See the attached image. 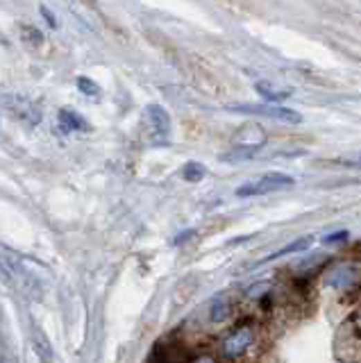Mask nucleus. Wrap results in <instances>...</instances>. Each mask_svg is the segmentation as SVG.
I'll return each mask as SVG.
<instances>
[{
  "mask_svg": "<svg viewBox=\"0 0 361 363\" xmlns=\"http://www.w3.org/2000/svg\"><path fill=\"white\" fill-rule=\"evenodd\" d=\"M357 279H359L357 266H352V263H341V266H336L327 272L325 282L332 288H350L357 284Z\"/></svg>",
  "mask_w": 361,
  "mask_h": 363,
  "instance_id": "nucleus-5",
  "label": "nucleus"
},
{
  "mask_svg": "<svg viewBox=\"0 0 361 363\" xmlns=\"http://www.w3.org/2000/svg\"><path fill=\"white\" fill-rule=\"evenodd\" d=\"M341 166H348V168H355L361 170V150L359 152H350V154H343L339 159Z\"/></svg>",
  "mask_w": 361,
  "mask_h": 363,
  "instance_id": "nucleus-14",
  "label": "nucleus"
},
{
  "mask_svg": "<svg viewBox=\"0 0 361 363\" xmlns=\"http://www.w3.org/2000/svg\"><path fill=\"white\" fill-rule=\"evenodd\" d=\"M229 313H232V302H229V295L227 293L218 295V298L211 302V313H209L211 323H223Z\"/></svg>",
  "mask_w": 361,
  "mask_h": 363,
  "instance_id": "nucleus-8",
  "label": "nucleus"
},
{
  "mask_svg": "<svg viewBox=\"0 0 361 363\" xmlns=\"http://www.w3.org/2000/svg\"><path fill=\"white\" fill-rule=\"evenodd\" d=\"M350 234L346 232V229H341V232H334V234H327L323 238V243L325 245H336V243H343V241H348Z\"/></svg>",
  "mask_w": 361,
  "mask_h": 363,
  "instance_id": "nucleus-16",
  "label": "nucleus"
},
{
  "mask_svg": "<svg viewBox=\"0 0 361 363\" xmlns=\"http://www.w3.org/2000/svg\"><path fill=\"white\" fill-rule=\"evenodd\" d=\"M254 89H257V94L264 98L266 103H282V100H286L291 94L289 91H277L270 82H266V80H261V82H257L254 85Z\"/></svg>",
  "mask_w": 361,
  "mask_h": 363,
  "instance_id": "nucleus-9",
  "label": "nucleus"
},
{
  "mask_svg": "<svg viewBox=\"0 0 361 363\" xmlns=\"http://www.w3.org/2000/svg\"><path fill=\"white\" fill-rule=\"evenodd\" d=\"M60 123L67 132H87L89 130L87 118H82L78 112H71V109L60 112Z\"/></svg>",
  "mask_w": 361,
  "mask_h": 363,
  "instance_id": "nucleus-7",
  "label": "nucleus"
},
{
  "mask_svg": "<svg viewBox=\"0 0 361 363\" xmlns=\"http://www.w3.org/2000/svg\"><path fill=\"white\" fill-rule=\"evenodd\" d=\"M191 363H218V361H216L214 354H198Z\"/></svg>",
  "mask_w": 361,
  "mask_h": 363,
  "instance_id": "nucleus-19",
  "label": "nucleus"
},
{
  "mask_svg": "<svg viewBox=\"0 0 361 363\" xmlns=\"http://www.w3.org/2000/svg\"><path fill=\"white\" fill-rule=\"evenodd\" d=\"M39 12H41V16H44V19H46L48 26H51V28H57V19H55V14H53L51 10H48L46 5H41V7H39Z\"/></svg>",
  "mask_w": 361,
  "mask_h": 363,
  "instance_id": "nucleus-18",
  "label": "nucleus"
},
{
  "mask_svg": "<svg viewBox=\"0 0 361 363\" xmlns=\"http://www.w3.org/2000/svg\"><path fill=\"white\" fill-rule=\"evenodd\" d=\"M259 152V148L257 145H241V143H236L232 150H227L220 154V161H225V163H236V161H250L254 154Z\"/></svg>",
  "mask_w": 361,
  "mask_h": 363,
  "instance_id": "nucleus-6",
  "label": "nucleus"
},
{
  "mask_svg": "<svg viewBox=\"0 0 361 363\" xmlns=\"http://www.w3.org/2000/svg\"><path fill=\"white\" fill-rule=\"evenodd\" d=\"M259 348V327L252 320L236 323L220 341V359L227 363H239Z\"/></svg>",
  "mask_w": 361,
  "mask_h": 363,
  "instance_id": "nucleus-1",
  "label": "nucleus"
},
{
  "mask_svg": "<svg viewBox=\"0 0 361 363\" xmlns=\"http://www.w3.org/2000/svg\"><path fill=\"white\" fill-rule=\"evenodd\" d=\"M350 332L355 334L357 338H361V307L355 311V316L350 318Z\"/></svg>",
  "mask_w": 361,
  "mask_h": 363,
  "instance_id": "nucleus-17",
  "label": "nucleus"
},
{
  "mask_svg": "<svg viewBox=\"0 0 361 363\" xmlns=\"http://www.w3.org/2000/svg\"><path fill=\"white\" fill-rule=\"evenodd\" d=\"M268 291H270V284L268 282H259V284H254V286L248 288V298L250 300H261Z\"/></svg>",
  "mask_w": 361,
  "mask_h": 363,
  "instance_id": "nucleus-15",
  "label": "nucleus"
},
{
  "mask_svg": "<svg viewBox=\"0 0 361 363\" xmlns=\"http://www.w3.org/2000/svg\"><path fill=\"white\" fill-rule=\"evenodd\" d=\"M204 175H207V168L198 161H188L182 166V177L186 182H200V179H204Z\"/></svg>",
  "mask_w": 361,
  "mask_h": 363,
  "instance_id": "nucleus-11",
  "label": "nucleus"
},
{
  "mask_svg": "<svg viewBox=\"0 0 361 363\" xmlns=\"http://www.w3.org/2000/svg\"><path fill=\"white\" fill-rule=\"evenodd\" d=\"M293 186V177L286 175V172H266L259 179L248 182L236 188V195L239 197H252V195H264L270 191H282V188Z\"/></svg>",
  "mask_w": 361,
  "mask_h": 363,
  "instance_id": "nucleus-3",
  "label": "nucleus"
},
{
  "mask_svg": "<svg viewBox=\"0 0 361 363\" xmlns=\"http://www.w3.org/2000/svg\"><path fill=\"white\" fill-rule=\"evenodd\" d=\"M227 112H236V114H250V116H266V118H275L280 123H289V125H298L302 123V114L291 109V107H284L282 103H266V105H229Z\"/></svg>",
  "mask_w": 361,
  "mask_h": 363,
  "instance_id": "nucleus-2",
  "label": "nucleus"
},
{
  "mask_svg": "<svg viewBox=\"0 0 361 363\" xmlns=\"http://www.w3.org/2000/svg\"><path fill=\"white\" fill-rule=\"evenodd\" d=\"M32 338H35V348H37V352H39V357L44 359V363H53V352L48 350L51 345H48L46 336L35 329V334H32Z\"/></svg>",
  "mask_w": 361,
  "mask_h": 363,
  "instance_id": "nucleus-12",
  "label": "nucleus"
},
{
  "mask_svg": "<svg viewBox=\"0 0 361 363\" xmlns=\"http://www.w3.org/2000/svg\"><path fill=\"white\" fill-rule=\"evenodd\" d=\"M311 243H314V238H311V236H302V238H298V241H293V243H289V245H284L282 250L273 252V254H270V257H268L266 261H270V259H280V257H284V254H293V252L309 250Z\"/></svg>",
  "mask_w": 361,
  "mask_h": 363,
  "instance_id": "nucleus-10",
  "label": "nucleus"
},
{
  "mask_svg": "<svg viewBox=\"0 0 361 363\" xmlns=\"http://www.w3.org/2000/svg\"><path fill=\"white\" fill-rule=\"evenodd\" d=\"M76 85H78V89H80V94L91 96V98L100 96V87H98L94 80H89V78H85V76H80V78L76 80Z\"/></svg>",
  "mask_w": 361,
  "mask_h": 363,
  "instance_id": "nucleus-13",
  "label": "nucleus"
},
{
  "mask_svg": "<svg viewBox=\"0 0 361 363\" xmlns=\"http://www.w3.org/2000/svg\"><path fill=\"white\" fill-rule=\"evenodd\" d=\"M148 127H150V139L155 145H168L170 143V116L161 105H148L146 109Z\"/></svg>",
  "mask_w": 361,
  "mask_h": 363,
  "instance_id": "nucleus-4",
  "label": "nucleus"
}]
</instances>
